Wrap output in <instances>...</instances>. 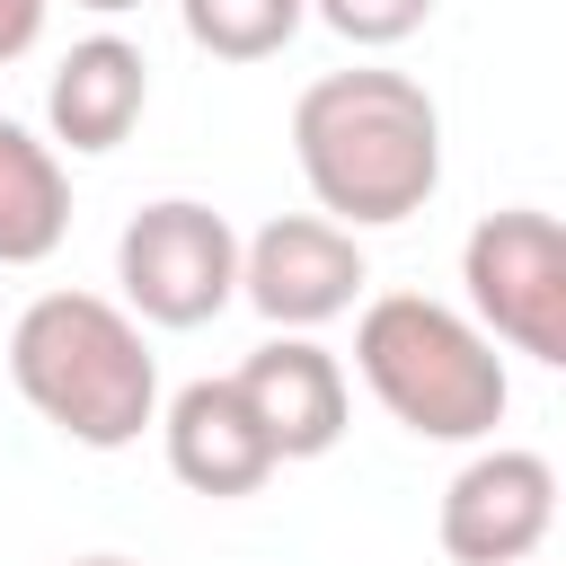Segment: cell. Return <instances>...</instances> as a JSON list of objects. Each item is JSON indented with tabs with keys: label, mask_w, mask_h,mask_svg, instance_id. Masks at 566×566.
Segmentation results:
<instances>
[{
	"label": "cell",
	"mask_w": 566,
	"mask_h": 566,
	"mask_svg": "<svg viewBox=\"0 0 566 566\" xmlns=\"http://www.w3.org/2000/svg\"><path fill=\"white\" fill-rule=\"evenodd\" d=\"M9 380L80 451H124L142 424H159V363L142 318L97 292H35L9 327Z\"/></svg>",
	"instance_id": "cell-2"
},
{
	"label": "cell",
	"mask_w": 566,
	"mask_h": 566,
	"mask_svg": "<svg viewBox=\"0 0 566 566\" xmlns=\"http://www.w3.org/2000/svg\"><path fill=\"white\" fill-rule=\"evenodd\" d=\"M44 9H53V0H0V62L35 53V35H44Z\"/></svg>",
	"instance_id": "cell-14"
},
{
	"label": "cell",
	"mask_w": 566,
	"mask_h": 566,
	"mask_svg": "<svg viewBox=\"0 0 566 566\" xmlns=\"http://www.w3.org/2000/svg\"><path fill=\"white\" fill-rule=\"evenodd\" d=\"M292 159L327 221L345 230L416 221L442 186V106L424 80L380 62L318 71L292 106Z\"/></svg>",
	"instance_id": "cell-1"
},
{
	"label": "cell",
	"mask_w": 566,
	"mask_h": 566,
	"mask_svg": "<svg viewBox=\"0 0 566 566\" xmlns=\"http://www.w3.org/2000/svg\"><path fill=\"white\" fill-rule=\"evenodd\" d=\"M433 531H442V557H451V566H522V557H539V539L557 531V469H548L539 451L495 442V451H478V460L442 486Z\"/></svg>",
	"instance_id": "cell-7"
},
{
	"label": "cell",
	"mask_w": 566,
	"mask_h": 566,
	"mask_svg": "<svg viewBox=\"0 0 566 566\" xmlns=\"http://www.w3.org/2000/svg\"><path fill=\"white\" fill-rule=\"evenodd\" d=\"M354 371L363 389L416 433V442H486L513 407L495 336L424 292H380L354 318Z\"/></svg>",
	"instance_id": "cell-3"
},
{
	"label": "cell",
	"mask_w": 566,
	"mask_h": 566,
	"mask_svg": "<svg viewBox=\"0 0 566 566\" xmlns=\"http://www.w3.org/2000/svg\"><path fill=\"white\" fill-rule=\"evenodd\" d=\"M159 442H168L177 486H195V495H256L283 469L256 407L239 398V380H186L159 416Z\"/></svg>",
	"instance_id": "cell-9"
},
{
	"label": "cell",
	"mask_w": 566,
	"mask_h": 566,
	"mask_svg": "<svg viewBox=\"0 0 566 566\" xmlns=\"http://www.w3.org/2000/svg\"><path fill=\"white\" fill-rule=\"evenodd\" d=\"M522 566H531V557H522Z\"/></svg>",
	"instance_id": "cell-17"
},
{
	"label": "cell",
	"mask_w": 566,
	"mask_h": 566,
	"mask_svg": "<svg viewBox=\"0 0 566 566\" xmlns=\"http://www.w3.org/2000/svg\"><path fill=\"white\" fill-rule=\"evenodd\" d=\"M142 106H150V62H142V44H124V35H80V44L62 53V71L44 80V124H53V142L80 150V159L115 150V142L142 124Z\"/></svg>",
	"instance_id": "cell-10"
},
{
	"label": "cell",
	"mask_w": 566,
	"mask_h": 566,
	"mask_svg": "<svg viewBox=\"0 0 566 566\" xmlns=\"http://www.w3.org/2000/svg\"><path fill=\"white\" fill-rule=\"evenodd\" d=\"M230 380H239V398L256 407L274 460H327V451L345 442V363H336L318 336H283V327H274Z\"/></svg>",
	"instance_id": "cell-8"
},
{
	"label": "cell",
	"mask_w": 566,
	"mask_h": 566,
	"mask_svg": "<svg viewBox=\"0 0 566 566\" xmlns=\"http://www.w3.org/2000/svg\"><path fill=\"white\" fill-rule=\"evenodd\" d=\"M460 283H469V318L531 354V363H566V230L539 203H504L460 239Z\"/></svg>",
	"instance_id": "cell-4"
},
{
	"label": "cell",
	"mask_w": 566,
	"mask_h": 566,
	"mask_svg": "<svg viewBox=\"0 0 566 566\" xmlns=\"http://www.w3.org/2000/svg\"><path fill=\"white\" fill-rule=\"evenodd\" d=\"M363 283H371L363 239L327 212H274L256 239H239V301L283 336H310V327L345 318L363 301Z\"/></svg>",
	"instance_id": "cell-6"
},
{
	"label": "cell",
	"mask_w": 566,
	"mask_h": 566,
	"mask_svg": "<svg viewBox=\"0 0 566 566\" xmlns=\"http://www.w3.org/2000/svg\"><path fill=\"white\" fill-rule=\"evenodd\" d=\"M115 283L142 327H203L239 301V230L195 195H159L124 221Z\"/></svg>",
	"instance_id": "cell-5"
},
{
	"label": "cell",
	"mask_w": 566,
	"mask_h": 566,
	"mask_svg": "<svg viewBox=\"0 0 566 566\" xmlns=\"http://www.w3.org/2000/svg\"><path fill=\"white\" fill-rule=\"evenodd\" d=\"M310 18H318V27H336L345 44L380 53V44H407V35L433 18V0H310Z\"/></svg>",
	"instance_id": "cell-13"
},
{
	"label": "cell",
	"mask_w": 566,
	"mask_h": 566,
	"mask_svg": "<svg viewBox=\"0 0 566 566\" xmlns=\"http://www.w3.org/2000/svg\"><path fill=\"white\" fill-rule=\"evenodd\" d=\"M71 239V168L18 115H0V265H44Z\"/></svg>",
	"instance_id": "cell-11"
},
{
	"label": "cell",
	"mask_w": 566,
	"mask_h": 566,
	"mask_svg": "<svg viewBox=\"0 0 566 566\" xmlns=\"http://www.w3.org/2000/svg\"><path fill=\"white\" fill-rule=\"evenodd\" d=\"M71 566H133V557H71Z\"/></svg>",
	"instance_id": "cell-16"
},
{
	"label": "cell",
	"mask_w": 566,
	"mask_h": 566,
	"mask_svg": "<svg viewBox=\"0 0 566 566\" xmlns=\"http://www.w3.org/2000/svg\"><path fill=\"white\" fill-rule=\"evenodd\" d=\"M80 9H97V18H124V9H142V0H80Z\"/></svg>",
	"instance_id": "cell-15"
},
{
	"label": "cell",
	"mask_w": 566,
	"mask_h": 566,
	"mask_svg": "<svg viewBox=\"0 0 566 566\" xmlns=\"http://www.w3.org/2000/svg\"><path fill=\"white\" fill-rule=\"evenodd\" d=\"M177 18L186 44L212 62H274L310 27V0H177Z\"/></svg>",
	"instance_id": "cell-12"
}]
</instances>
